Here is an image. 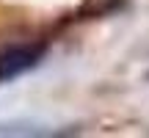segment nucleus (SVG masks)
<instances>
[{
  "label": "nucleus",
  "instance_id": "1",
  "mask_svg": "<svg viewBox=\"0 0 149 138\" xmlns=\"http://www.w3.org/2000/svg\"><path fill=\"white\" fill-rule=\"evenodd\" d=\"M47 55V42H22V44H6L0 50V83L19 77L42 64Z\"/></svg>",
  "mask_w": 149,
  "mask_h": 138
}]
</instances>
